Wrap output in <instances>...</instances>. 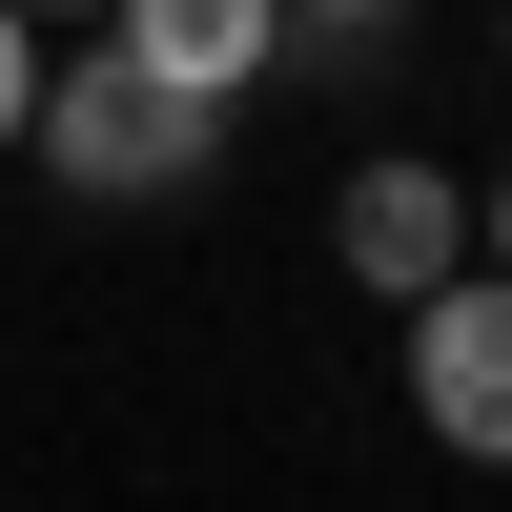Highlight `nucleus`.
<instances>
[{"label": "nucleus", "mask_w": 512, "mask_h": 512, "mask_svg": "<svg viewBox=\"0 0 512 512\" xmlns=\"http://www.w3.org/2000/svg\"><path fill=\"white\" fill-rule=\"evenodd\" d=\"M369 41H410V0H287V62H369Z\"/></svg>", "instance_id": "5"}, {"label": "nucleus", "mask_w": 512, "mask_h": 512, "mask_svg": "<svg viewBox=\"0 0 512 512\" xmlns=\"http://www.w3.org/2000/svg\"><path fill=\"white\" fill-rule=\"evenodd\" d=\"M328 267H349V287H390V308H431V287L472 267V164H431V144H369L349 185H328Z\"/></svg>", "instance_id": "3"}, {"label": "nucleus", "mask_w": 512, "mask_h": 512, "mask_svg": "<svg viewBox=\"0 0 512 512\" xmlns=\"http://www.w3.org/2000/svg\"><path fill=\"white\" fill-rule=\"evenodd\" d=\"M103 62H144L164 103H205V123H226L246 82L287 62V0H103Z\"/></svg>", "instance_id": "4"}, {"label": "nucleus", "mask_w": 512, "mask_h": 512, "mask_svg": "<svg viewBox=\"0 0 512 512\" xmlns=\"http://www.w3.org/2000/svg\"><path fill=\"white\" fill-rule=\"evenodd\" d=\"M472 267H512V164H492V185H472Z\"/></svg>", "instance_id": "7"}, {"label": "nucleus", "mask_w": 512, "mask_h": 512, "mask_svg": "<svg viewBox=\"0 0 512 512\" xmlns=\"http://www.w3.org/2000/svg\"><path fill=\"white\" fill-rule=\"evenodd\" d=\"M390 369L451 472H512V267H451L431 308H390Z\"/></svg>", "instance_id": "2"}, {"label": "nucleus", "mask_w": 512, "mask_h": 512, "mask_svg": "<svg viewBox=\"0 0 512 512\" xmlns=\"http://www.w3.org/2000/svg\"><path fill=\"white\" fill-rule=\"evenodd\" d=\"M21 164H41V185H82V205H185L205 164H226V123H205V103H164L144 62H103V41H82V62H41Z\"/></svg>", "instance_id": "1"}, {"label": "nucleus", "mask_w": 512, "mask_h": 512, "mask_svg": "<svg viewBox=\"0 0 512 512\" xmlns=\"http://www.w3.org/2000/svg\"><path fill=\"white\" fill-rule=\"evenodd\" d=\"M21 21H41V41H103V0H21Z\"/></svg>", "instance_id": "8"}, {"label": "nucleus", "mask_w": 512, "mask_h": 512, "mask_svg": "<svg viewBox=\"0 0 512 512\" xmlns=\"http://www.w3.org/2000/svg\"><path fill=\"white\" fill-rule=\"evenodd\" d=\"M492 41H512V21H492Z\"/></svg>", "instance_id": "9"}, {"label": "nucleus", "mask_w": 512, "mask_h": 512, "mask_svg": "<svg viewBox=\"0 0 512 512\" xmlns=\"http://www.w3.org/2000/svg\"><path fill=\"white\" fill-rule=\"evenodd\" d=\"M41 62H62V41H41L21 0H0V164H21V123H41Z\"/></svg>", "instance_id": "6"}]
</instances>
